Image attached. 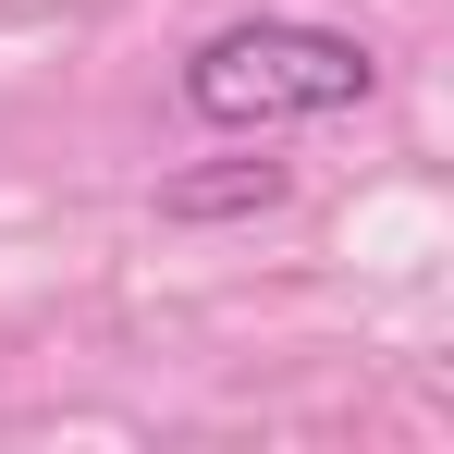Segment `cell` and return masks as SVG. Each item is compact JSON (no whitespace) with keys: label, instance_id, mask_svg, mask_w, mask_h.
I'll use <instances>...</instances> for the list:
<instances>
[{"label":"cell","instance_id":"7a4b0ae2","mask_svg":"<svg viewBox=\"0 0 454 454\" xmlns=\"http://www.w3.org/2000/svg\"><path fill=\"white\" fill-rule=\"evenodd\" d=\"M270 197H283V172H270V160H233V172L160 184V222H233V209H270Z\"/></svg>","mask_w":454,"mask_h":454},{"label":"cell","instance_id":"6da1fadb","mask_svg":"<svg viewBox=\"0 0 454 454\" xmlns=\"http://www.w3.org/2000/svg\"><path fill=\"white\" fill-rule=\"evenodd\" d=\"M369 86H380L369 50H356L344 25H295V12L222 25V37H197V62H184L197 123H233V136H258V123H319V111H356Z\"/></svg>","mask_w":454,"mask_h":454}]
</instances>
